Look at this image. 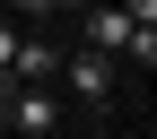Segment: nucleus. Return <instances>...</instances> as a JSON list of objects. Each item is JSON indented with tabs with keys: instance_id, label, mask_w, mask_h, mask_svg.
<instances>
[{
	"instance_id": "1",
	"label": "nucleus",
	"mask_w": 157,
	"mask_h": 139,
	"mask_svg": "<svg viewBox=\"0 0 157 139\" xmlns=\"http://www.w3.org/2000/svg\"><path fill=\"white\" fill-rule=\"evenodd\" d=\"M9 130H17V139H61V104H52V87H9Z\"/></svg>"
},
{
	"instance_id": "2",
	"label": "nucleus",
	"mask_w": 157,
	"mask_h": 139,
	"mask_svg": "<svg viewBox=\"0 0 157 139\" xmlns=\"http://www.w3.org/2000/svg\"><path fill=\"white\" fill-rule=\"evenodd\" d=\"M61 78H70L78 104H105V96H113V61H105V52H78V61L61 52Z\"/></svg>"
},
{
	"instance_id": "3",
	"label": "nucleus",
	"mask_w": 157,
	"mask_h": 139,
	"mask_svg": "<svg viewBox=\"0 0 157 139\" xmlns=\"http://www.w3.org/2000/svg\"><path fill=\"white\" fill-rule=\"evenodd\" d=\"M52 78H61V44H17L9 87H52Z\"/></svg>"
},
{
	"instance_id": "4",
	"label": "nucleus",
	"mask_w": 157,
	"mask_h": 139,
	"mask_svg": "<svg viewBox=\"0 0 157 139\" xmlns=\"http://www.w3.org/2000/svg\"><path fill=\"white\" fill-rule=\"evenodd\" d=\"M131 35H140V26H131L122 9H87V52H105V61H113V52H131Z\"/></svg>"
},
{
	"instance_id": "5",
	"label": "nucleus",
	"mask_w": 157,
	"mask_h": 139,
	"mask_svg": "<svg viewBox=\"0 0 157 139\" xmlns=\"http://www.w3.org/2000/svg\"><path fill=\"white\" fill-rule=\"evenodd\" d=\"M17 44H26V35H17V17L0 9V78H9V61H17Z\"/></svg>"
},
{
	"instance_id": "6",
	"label": "nucleus",
	"mask_w": 157,
	"mask_h": 139,
	"mask_svg": "<svg viewBox=\"0 0 157 139\" xmlns=\"http://www.w3.org/2000/svg\"><path fill=\"white\" fill-rule=\"evenodd\" d=\"M44 9H61V0H9V17H44Z\"/></svg>"
},
{
	"instance_id": "7",
	"label": "nucleus",
	"mask_w": 157,
	"mask_h": 139,
	"mask_svg": "<svg viewBox=\"0 0 157 139\" xmlns=\"http://www.w3.org/2000/svg\"><path fill=\"white\" fill-rule=\"evenodd\" d=\"M0 130H9V78H0Z\"/></svg>"
}]
</instances>
